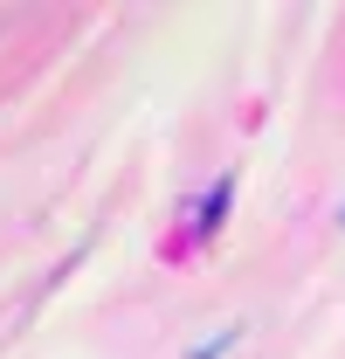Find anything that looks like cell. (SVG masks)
Listing matches in <instances>:
<instances>
[]
</instances>
